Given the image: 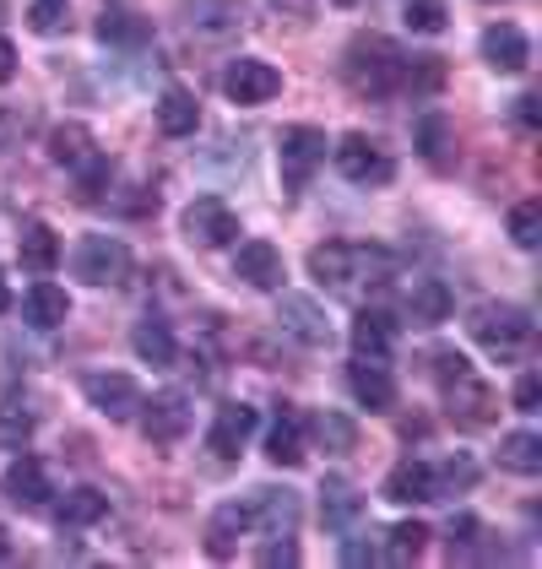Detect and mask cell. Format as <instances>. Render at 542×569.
I'll list each match as a JSON object with an SVG mask.
<instances>
[{
  "label": "cell",
  "instance_id": "cell-4",
  "mask_svg": "<svg viewBox=\"0 0 542 569\" xmlns=\"http://www.w3.org/2000/svg\"><path fill=\"white\" fill-rule=\"evenodd\" d=\"M466 331H472V342L483 352H494V358H515V352L532 342V315L521 305H478L466 315Z\"/></svg>",
  "mask_w": 542,
  "mask_h": 569
},
{
  "label": "cell",
  "instance_id": "cell-6",
  "mask_svg": "<svg viewBox=\"0 0 542 569\" xmlns=\"http://www.w3.org/2000/svg\"><path fill=\"white\" fill-rule=\"evenodd\" d=\"M325 131L315 126H293V131H282V147H277V169H282V190H304L315 169L325 163Z\"/></svg>",
  "mask_w": 542,
  "mask_h": 569
},
{
  "label": "cell",
  "instance_id": "cell-16",
  "mask_svg": "<svg viewBox=\"0 0 542 569\" xmlns=\"http://www.w3.org/2000/svg\"><path fill=\"white\" fill-rule=\"evenodd\" d=\"M483 60L499 77H521L532 66V39L515 22H494V28H483Z\"/></svg>",
  "mask_w": 542,
  "mask_h": 569
},
{
  "label": "cell",
  "instance_id": "cell-36",
  "mask_svg": "<svg viewBox=\"0 0 542 569\" xmlns=\"http://www.w3.org/2000/svg\"><path fill=\"white\" fill-rule=\"evenodd\" d=\"M423 548H429V526L423 521H402L385 531V559H391V565H418Z\"/></svg>",
  "mask_w": 542,
  "mask_h": 569
},
{
  "label": "cell",
  "instance_id": "cell-27",
  "mask_svg": "<svg viewBox=\"0 0 542 569\" xmlns=\"http://www.w3.org/2000/svg\"><path fill=\"white\" fill-rule=\"evenodd\" d=\"M250 516L267 526V531H293L299 526V493H288V488H255Z\"/></svg>",
  "mask_w": 542,
  "mask_h": 569
},
{
  "label": "cell",
  "instance_id": "cell-34",
  "mask_svg": "<svg viewBox=\"0 0 542 569\" xmlns=\"http://www.w3.org/2000/svg\"><path fill=\"white\" fill-rule=\"evenodd\" d=\"M451 147H455V131L445 114H423V120H418V152H423L434 169L451 163Z\"/></svg>",
  "mask_w": 542,
  "mask_h": 569
},
{
  "label": "cell",
  "instance_id": "cell-48",
  "mask_svg": "<svg viewBox=\"0 0 542 569\" xmlns=\"http://www.w3.org/2000/svg\"><path fill=\"white\" fill-rule=\"evenodd\" d=\"M374 559H380V548H374L363 531H353V537L342 542V565L348 569H363V565H374Z\"/></svg>",
  "mask_w": 542,
  "mask_h": 569
},
{
  "label": "cell",
  "instance_id": "cell-21",
  "mask_svg": "<svg viewBox=\"0 0 542 569\" xmlns=\"http://www.w3.org/2000/svg\"><path fill=\"white\" fill-rule=\"evenodd\" d=\"M391 505H429L434 499V467L429 461H402L385 472V488H380Z\"/></svg>",
  "mask_w": 542,
  "mask_h": 569
},
{
  "label": "cell",
  "instance_id": "cell-37",
  "mask_svg": "<svg viewBox=\"0 0 542 569\" xmlns=\"http://www.w3.org/2000/svg\"><path fill=\"white\" fill-rule=\"evenodd\" d=\"M478 482V461L472 456H451L434 467V499H451V493H466Z\"/></svg>",
  "mask_w": 542,
  "mask_h": 569
},
{
  "label": "cell",
  "instance_id": "cell-28",
  "mask_svg": "<svg viewBox=\"0 0 542 569\" xmlns=\"http://www.w3.org/2000/svg\"><path fill=\"white\" fill-rule=\"evenodd\" d=\"M131 348L141 363H152V369H169L174 358H180V342H174V331L163 326V320H141L131 331Z\"/></svg>",
  "mask_w": 542,
  "mask_h": 569
},
{
  "label": "cell",
  "instance_id": "cell-40",
  "mask_svg": "<svg viewBox=\"0 0 542 569\" xmlns=\"http://www.w3.org/2000/svg\"><path fill=\"white\" fill-rule=\"evenodd\" d=\"M510 239H515L521 250H538L542 244V201H521V207L510 212Z\"/></svg>",
  "mask_w": 542,
  "mask_h": 569
},
{
  "label": "cell",
  "instance_id": "cell-10",
  "mask_svg": "<svg viewBox=\"0 0 542 569\" xmlns=\"http://www.w3.org/2000/svg\"><path fill=\"white\" fill-rule=\"evenodd\" d=\"M223 92L233 103H244V109H255V103H271L277 92H282V71L267 66V60H233L223 71Z\"/></svg>",
  "mask_w": 542,
  "mask_h": 569
},
{
  "label": "cell",
  "instance_id": "cell-49",
  "mask_svg": "<svg viewBox=\"0 0 542 569\" xmlns=\"http://www.w3.org/2000/svg\"><path fill=\"white\" fill-rule=\"evenodd\" d=\"M510 401H515V412H542V380L538 375H521L515 391H510Z\"/></svg>",
  "mask_w": 542,
  "mask_h": 569
},
{
  "label": "cell",
  "instance_id": "cell-7",
  "mask_svg": "<svg viewBox=\"0 0 542 569\" xmlns=\"http://www.w3.org/2000/svg\"><path fill=\"white\" fill-rule=\"evenodd\" d=\"M331 158H337V174L348 179V184H391L397 174V163H391V152L380 147V141H369V136H342L337 147H331Z\"/></svg>",
  "mask_w": 542,
  "mask_h": 569
},
{
  "label": "cell",
  "instance_id": "cell-33",
  "mask_svg": "<svg viewBox=\"0 0 542 569\" xmlns=\"http://www.w3.org/2000/svg\"><path fill=\"white\" fill-rule=\"evenodd\" d=\"M310 435H315L331 456H348V450L359 445V423H353L348 412H315V418H310Z\"/></svg>",
  "mask_w": 542,
  "mask_h": 569
},
{
  "label": "cell",
  "instance_id": "cell-30",
  "mask_svg": "<svg viewBox=\"0 0 542 569\" xmlns=\"http://www.w3.org/2000/svg\"><path fill=\"white\" fill-rule=\"evenodd\" d=\"M201 126V103H195V92L184 88H169L158 98V131L163 136H195Z\"/></svg>",
  "mask_w": 542,
  "mask_h": 569
},
{
  "label": "cell",
  "instance_id": "cell-45",
  "mask_svg": "<svg viewBox=\"0 0 542 569\" xmlns=\"http://www.w3.org/2000/svg\"><path fill=\"white\" fill-rule=\"evenodd\" d=\"M28 28L33 33H60L66 28V0H33L28 6Z\"/></svg>",
  "mask_w": 542,
  "mask_h": 569
},
{
  "label": "cell",
  "instance_id": "cell-53",
  "mask_svg": "<svg viewBox=\"0 0 542 569\" xmlns=\"http://www.w3.org/2000/svg\"><path fill=\"white\" fill-rule=\"evenodd\" d=\"M6 559H11V548H6V537H0V565H6Z\"/></svg>",
  "mask_w": 542,
  "mask_h": 569
},
{
  "label": "cell",
  "instance_id": "cell-9",
  "mask_svg": "<svg viewBox=\"0 0 542 569\" xmlns=\"http://www.w3.org/2000/svg\"><path fill=\"white\" fill-rule=\"evenodd\" d=\"M136 418H141V435L152 439V445H174V439L190 435V396L184 391H158L152 401L141 396V407H136Z\"/></svg>",
  "mask_w": 542,
  "mask_h": 569
},
{
  "label": "cell",
  "instance_id": "cell-44",
  "mask_svg": "<svg viewBox=\"0 0 542 569\" xmlns=\"http://www.w3.org/2000/svg\"><path fill=\"white\" fill-rule=\"evenodd\" d=\"M255 559H261L267 569H293L299 565V542H293V531H271Z\"/></svg>",
  "mask_w": 542,
  "mask_h": 569
},
{
  "label": "cell",
  "instance_id": "cell-11",
  "mask_svg": "<svg viewBox=\"0 0 542 569\" xmlns=\"http://www.w3.org/2000/svg\"><path fill=\"white\" fill-rule=\"evenodd\" d=\"M277 326H282L293 342H304V348H325V342H331L325 309H320L315 299H304V293H282V299H277Z\"/></svg>",
  "mask_w": 542,
  "mask_h": 569
},
{
  "label": "cell",
  "instance_id": "cell-47",
  "mask_svg": "<svg viewBox=\"0 0 542 569\" xmlns=\"http://www.w3.org/2000/svg\"><path fill=\"white\" fill-rule=\"evenodd\" d=\"M510 114H515V131H521V136H538L542 131V98H538V92H521Z\"/></svg>",
  "mask_w": 542,
  "mask_h": 569
},
{
  "label": "cell",
  "instance_id": "cell-18",
  "mask_svg": "<svg viewBox=\"0 0 542 569\" xmlns=\"http://www.w3.org/2000/svg\"><path fill=\"white\" fill-rule=\"evenodd\" d=\"M402 309H406V320H412V326L434 331V326H445V320H451L455 299H451V288H445L440 277H412V288H406Z\"/></svg>",
  "mask_w": 542,
  "mask_h": 569
},
{
  "label": "cell",
  "instance_id": "cell-31",
  "mask_svg": "<svg viewBox=\"0 0 542 569\" xmlns=\"http://www.w3.org/2000/svg\"><path fill=\"white\" fill-rule=\"evenodd\" d=\"M92 152V131L82 120H66V126H54L49 131V163H60V169H77V163H88Z\"/></svg>",
  "mask_w": 542,
  "mask_h": 569
},
{
  "label": "cell",
  "instance_id": "cell-50",
  "mask_svg": "<svg viewBox=\"0 0 542 569\" xmlns=\"http://www.w3.org/2000/svg\"><path fill=\"white\" fill-rule=\"evenodd\" d=\"M11 77H17V44L0 33V82H11Z\"/></svg>",
  "mask_w": 542,
  "mask_h": 569
},
{
  "label": "cell",
  "instance_id": "cell-39",
  "mask_svg": "<svg viewBox=\"0 0 542 569\" xmlns=\"http://www.w3.org/2000/svg\"><path fill=\"white\" fill-rule=\"evenodd\" d=\"M33 103H0V152H11V147H22V136L33 131Z\"/></svg>",
  "mask_w": 542,
  "mask_h": 569
},
{
  "label": "cell",
  "instance_id": "cell-17",
  "mask_svg": "<svg viewBox=\"0 0 542 569\" xmlns=\"http://www.w3.org/2000/svg\"><path fill=\"white\" fill-rule=\"evenodd\" d=\"M0 493L11 499V505H22V510H44L49 505V472L39 456H17L11 467H6V478H0Z\"/></svg>",
  "mask_w": 542,
  "mask_h": 569
},
{
  "label": "cell",
  "instance_id": "cell-15",
  "mask_svg": "<svg viewBox=\"0 0 542 569\" xmlns=\"http://www.w3.org/2000/svg\"><path fill=\"white\" fill-rule=\"evenodd\" d=\"M348 391L369 412H391L397 407V380H391V369L380 358H353L348 363Z\"/></svg>",
  "mask_w": 542,
  "mask_h": 569
},
{
  "label": "cell",
  "instance_id": "cell-29",
  "mask_svg": "<svg viewBox=\"0 0 542 569\" xmlns=\"http://www.w3.org/2000/svg\"><path fill=\"white\" fill-rule=\"evenodd\" d=\"M267 456L277 467H299L304 461V418L299 412H277V423L267 429Z\"/></svg>",
  "mask_w": 542,
  "mask_h": 569
},
{
  "label": "cell",
  "instance_id": "cell-26",
  "mask_svg": "<svg viewBox=\"0 0 542 569\" xmlns=\"http://www.w3.org/2000/svg\"><path fill=\"white\" fill-rule=\"evenodd\" d=\"M499 467L515 472V478H538L542 472V435H532V429L504 435L499 439Z\"/></svg>",
  "mask_w": 542,
  "mask_h": 569
},
{
  "label": "cell",
  "instance_id": "cell-13",
  "mask_svg": "<svg viewBox=\"0 0 542 569\" xmlns=\"http://www.w3.org/2000/svg\"><path fill=\"white\" fill-rule=\"evenodd\" d=\"M233 277H239L244 288L282 293V277H288L282 250H277V244H267V239H250V244H239V256H233Z\"/></svg>",
  "mask_w": 542,
  "mask_h": 569
},
{
  "label": "cell",
  "instance_id": "cell-5",
  "mask_svg": "<svg viewBox=\"0 0 542 569\" xmlns=\"http://www.w3.org/2000/svg\"><path fill=\"white\" fill-rule=\"evenodd\" d=\"M77 277L92 282V288H120L126 277H131V244L126 239H114V233H88L82 244H77Z\"/></svg>",
  "mask_w": 542,
  "mask_h": 569
},
{
  "label": "cell",
  "instance_id": "cell-23",
  "mask_svg": "<svg viewBox=\"0 0 542 569\" xmlns=\"http://www.w3.org/2000/svg\"><path fill=\"white\" fill-rule=\"evenodd\" d=\"M103 516H109V493H98V488H71V493L54 505V526H60V531L98 526Z\"/></svg>",
  "mask_w": 542,
  "mask_h": 569
},
{
  "label": "cell",
  "instance_id": "cell-20",
  "mask_svg": "<svg viewBox=\"0 0 542 569\" xmlns=\"http://www.w3.org/2000/svg\"><path fill=\"white\" fill-rule=\"evenodd\" d=\"M320 521L331 531H353L363 521V493L348 478H325V488H320Z\"/></svg>",
  "mask_w": 542,
  "mask_h": 569
},
{
  "label": "cell",
  "instance_id": "cell-2",
  "mask_svg": "<svg viewBox=\"0 0 542 569\" xmlns=\"http://www.w3.org/2000/svg\"><path fill=\"white\" fill-rule=\"evenodd\" d=\"M434 380L445 396V412H451L455 429H489L499 412V396L478 380V369L461 358V352H440L434 358Z\"/></svg>",
  "mask_w": 542,
  "mask_h": 569
},
{
  "label": "cell",
  "instance_id": "cell-41",
  "mask_svg": "<svg viewBox=\"0 0 542 569\" xmlns=\"http://www.w3.org/2000/svg\"><path fill=\"white\" fill-rule=\"evenodd\" d=\"M71 174H77V190H82V201H103V184L114 179V163H109L103 152H92L88 163H77Z\"/></svg>",
  "mask_w": 542,
  "mask_h": 569
},
{
  "label": "cell",
  "instance_id": "cell-52",
  "mask_svg": "<svg viewBox=\"0 0 542 569\" xmlns=\"http://www.w3.org/2000/svg\"><path fill=\"white\" fill-rule=\"evenodd\" d=\"M11 309V288H6V271H0V315Z\"/></svg>",
  "mask_w": 542,
  "mask_h": 569
},
{
  "label": "cell",
  "instance_id": "cell-43",
  "mask_svg": "<svg viewBox=\"0 0 542 569\" xmlns=\"http://www.w3.org/2000/svg\"><path fill=\"white\" fill-rule=\"evenodd\" d=\"M28 435H33V412L22 401H0V439L6 445H28Z\"/></svg>",
  "mask_w": 542,
  "mask_h": 569
},
{
  "label": "cell",
  "instance_id": "cell-51",
  "mask_svg": "<svg viewBox=\"0 0 542 569\" xmlns=\"http://www.w3.org/2000/svg\"><path fill=\"white\" fill-rule=\"evenodd\" d=\"M271 11L282 17V11H299V17H310L315 11V0H271Z\"/></svg>",
  "mask_w": 542,
  "mask_h": 569
},
{
  "label": "cell",
  "instance_id": "cell-14",
  "mask_svg": "<svg viewBox=\"0 0 542 569\" xmlns=\"http://www.w3.org/2000/svg\"><path fill=\"white\" fill-rule=\"evenodd\" d=\"M255 407H244V401H228V407H218V418H212V429H207V450L218 456V461H239V450L250 445V435H255Z\"/></svg>",
  "mask_w": 542,
  "mask_h": 569
},
{
  "label": "cell",
  "instance_id": "cell-12",
  "mask_svg": "<svg viewBox=\"0 0 542 569\" xmlns=\"http://www.w3.org/2000/svg\"><path fill=\"white\" fill-rule=\"evenodd\" d=\"M82 396H88L103 418H114V423L136 418V407H141V386H136L131 375H109V369L88 375V380H82Z\"/></svg>",
  "mask_w": 542,
  "mask_h": 569
},
{
  "label": "cell",
  "instance_id": "cell-24",
  "mask_svg": "<svg viewBox=\"0 0 542 569\" xmlns=\"http://www.w3.org/2000/svg\"><path fill=\"white\" fill-rule=\"evenodd\" d=\"M391 348H397V320L385 309H359V320H353V352L359 358H385Z\"/></svg>",
  "mask_w": 542,
  "mask_h": 569
},
{
  "label": "cell",
  "instance_id": "cell-32",
  "mask_svg": "<svg viewBox=\"0 0 542 569\" xmlns=\"http://www.w3.org/2000/svg\"><path fill=\"white\" fill-rule=\"evenodd\" d=\"M98 39H103V44H120V49H136L152 39V22L136 17V11H103V17H98Z\"/></svg>",
  "mask_w": 542,
  "mask_h": 569
},
{
  "label": "cell",
  "instance_id": "cell-42",
  "mask_svg": "<svg viewBox=\"0 0 542 569\" xmlns=\"http://www.w3.org/2000/svg\"><path fill=\"white\" fill-rule=\"evenodd\" d=\"M445 17H451L445 0H406V28L412 33H429L434 39V33H445Z\"/></svg>",
  "mask_w": 542,
  "mask_h": 569
},
{
  "label": "cell",
  "instance_id": "cell-46",
  "mask_svg": "<svg viewBox=\"0 0 542 569\" xmlns=\"http://www.w3.org/2000/svg\"><path fill=\"white\" fill-rule=\"evenodd\" d=\"M478 537H483V526L472 521V516H461V521H451V531H445V548H451V559H466Z\"/></svg>",
  "mask_w": 542,
  "mask_h": 569
},
{
  "label": "cell",
  "instance_id": "cell-22",
  "mask_svg": "<svg viewBox=\"0 0 542 569\" xmlns=\"http://www.w3.org/2000/svg\"><path fill=\"white\" fill-rule=\"evenodd\" d=\"M17 256H22V266H28L33 277H49V271L60 266V239H54V228H49V222H22Z\"/></svg>",
  "mask_w": 542,
  "mask_h": 569
},
{
  "label": "cell",
  "instance_id": "cell-3",
  "mask_svg": "<svg viewBox=\"0 0 542 569\" xmlns=\"http://www.w3.org/2000/svg\"><path fill=\"white\" fill-rule=\"evenodd\" d=\"M402 66H406V54L391 39H380V33L353 39L348 60H342L348 88L359 92V98H391V92H402Z\"/></svg>",
  "mask_w": 542,
  "mask_h": 569
},
{
  "label": "cell",
  "instance_id": "cell-19",
  "mask_svg": "<svg viewBox=\"0 0 542 569\" xmlns=\"http://www.w3.org/2000/svg\"><path fill=\"white\" fill-rule=\"evenodd\" d=\"M250 526H255L250 505H239V499L218 505L212 521H207V553H212V559H233V548H239V537H244Z\"/></svg>",
  "mask_w": 542,
  "mask_h": 569
},
{
  "label": "cell",
  "instance_id": "cell-25",
  "mask_svg": "<svg viewBox=\"0 0 542 569\" xmlns=\"http://www.w3.org/2000/svg\"><path fill=\"white\" fill-rule=\"evenodd\" d=\"M22 315H28V326L54 331V326L71 320V299H66V288H54V282H33L28 299H22Z\"/></svg>",
  "mask_w": 542,
  "mask_h": 569
},
{
  "label": "cell",
  "instance_id": "cell-8",
  "mask_svg": "<svg viewBox=\"0 0 542 569\" xmlns=\"http://www.w3.org/2000/svg\"><path fill=\"white\" fill-rule=\"evenodd\" d=\"M184 239L190 244H201V250H223L239 239V218H233V207H228L223 196H195L190 207H184Z\"/></svg>",
  "mask_w": 542,
  "mask_h": 569
},
{
  "label": "cell",
  "instance_id": "cell-1",
  "mask_svg": "<svg viewBox=\"0 0 542 569\" xmlns=\"http://www.w3.org/2000/svg\"><path fill=\"white\" fill-rule=\"evenodd\" d=\"M397 271L391 250L380 244H348V239H331V244H315L310 250V277L331 293H348L353 282H385Z\"/></svg>",
  "mask_w": 542,
  "mask_h": 569
},
{
  "label": "cell",
  "instance_id": "cell-38",
  "mask_svg": "<svg viewBox=\"0 0 542 569\" xmlns=\"http://www.w3.org/2000/svg\"><path fill=\"white\" fill-rule=\"evenodd\" d=\"M184 11H190V28H207V33H233L239 17H244V11H233L223 0H190Z\"/></svg>",
  "mask_w": 542,
  "mask_h": 569
},
{
  "label": "cell",
  "instance_id": "cell-35",
  "mask_svg": "<svg viewBox=\"0 0 542 569\" xmlns=\"http://www.w3.org/2000/svg\"><path fill=\"white\" fill-rule=\"evenodd\" d=\"M445 88V66H440V54H406L402 66V92L412 98H429V92Z\"/></svg>",
  "mask_w": 542,
  "mask_h": 569
}]
</instances>
